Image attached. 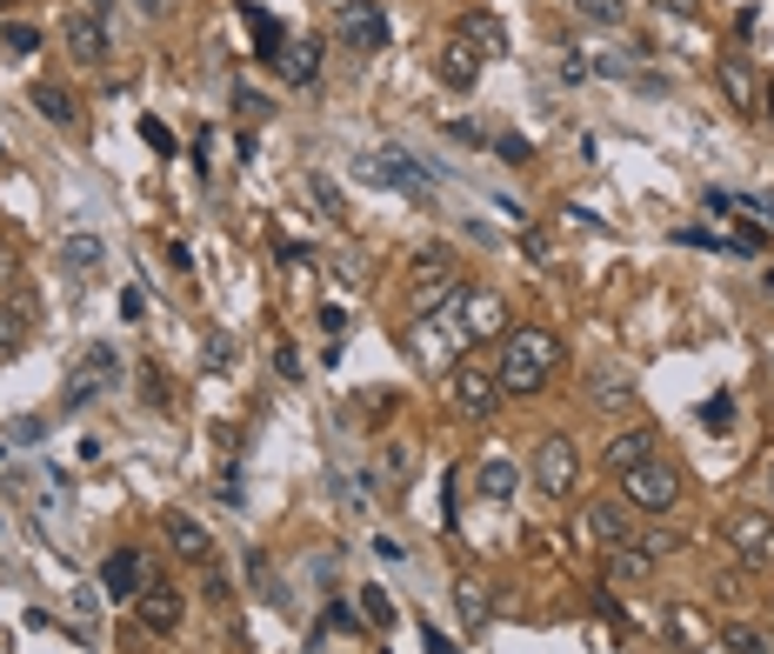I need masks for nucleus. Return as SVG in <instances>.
Segmentation results:
<instances>
[{"instance_id": "1", "label": "nucleus", "mask_w": 774, "mask_h": 654, "mask_svg": "<svg viewBox=\"0 0 774 654\" xmlns=\"http://www.w3.org/2000/svg\"><path fill=\"white\" fill-rule=\"evenodd\" d=\"M555 361H561V341H555L548 328H515V334L501 341L494 381H501V394H535V388H548Z\"/></svg>"}, {"instance_id": "2", "label": "nucleus", "mask_w": 774, "mask_h": 654, "mask_svg": "<svg viewBox=\"0 0 774 654\" xmlns=\"http://www.w3.org/2000/svg\"><path fill=\"white\" fill-rule=\"evenodd\" d=\"M621 488H628V508H641V515H668V508L682 501V468H668V461L655 455V461L628 468Z\"/></svg>"}, {"instance_id": "3", "label": "nucleus", "mask_w": 774, "mask_h": 654, "mask_svg": "<svg viewBox=\"0 0 774 654\" xmlns=\"http://www.w3.org/2000/svg\"><path fill=\"white\" fill-rule=\"evenodd\" d=\"M575 481H581V455H575V441H568V435H541V448H535V488H541L548 501H568Z\"/></svg>"}, {"instance_id": "4", "label": "nucleus", "mask_w": 774, "mask_h": 654, "mask_svg": "<svg viewBox=\"0 0 774 654\" xmlns=\"http://www.w3.org/2000/svg\"><path fill=\"white\" fill-rule=\"evenodd\" d=\"M408 281H414V314H434L441 301H454V294H461V267H454L441 247H421Z\"/></svg>"}, {"instance_id": "5", "label": "nucleus", "mask_w": 774, "mask_h": 654, "mask_svg": "<svg viewBox=\"0 0 774 654\" xmlns=\"http://www.w3.org/2000/svg\"><path fill=\"white\" fill-rule=\"evenodd\" d=\"M334 40L354 47V53H381L388 47V7L381 0H347L334 13Z\"/></svg>"}, {"instance_id": "6", "label": "nucleus", "mask_w": 774, "mask_h": 654, "mask_svg": "<svg viewBox=\"0 0 774 654\" xmlns=\"http://www.w3.org/2000/svg\"><path fill=\"white\" fill-rule=\"evenodd\" d=\"M67 53L80 60V67H107L114 60V40H107V13H94V7H74L67 13Z\"/></svg>"}, {"instance_id": "7", "label": "nucleus", "mask_w": 774, "mask_h": 654, "mask_svg": "<svg viewBox=\"0 0 774 654\" xmlns=\"http://www.w3.org/2000/svg\"><path fill=\"white\" fill-rule=\"evenodd\" d=\"M454 301H461V308H454V321H461V334H468V341H494V334L508 328V301H501L494 287H461Z\"/></svg>"}, {"instance_id": "8", "label": "nucleus", "mask_w": 774, "mask_h": 654, "mask_svg": "<svg viewBox=\"0 0 774 654\" xmlns=\"http://www.w3.org/2000/svg\"><path fill=\"white\" fill-rule=\"evenodd\" d=\"M715 80H722V94H728V107L735 114H762V74H755V60L748 53H728V60H715Z\"/></svg>"}, {"instance_id": "9", "label": "nucleus", "mask_w": 774, "mask_h": 654, "mask_svg": "<svg viewBox=\"0 0 774 654\" xmlns=\"http://www.w3.org/2000/svg\"><path fill=\"white\" fill-rule=\"evenodd\" d=\"M368 180H394L401 194H414V201H428V174H421V160L408 154V147H388V154H368V160H354Z\"/></svg>"}, {"instance_id": "10", "label": "nucleus", "mask_w": 774, "mask_h": 654, "mask_svg": "<svg viewBox=\"0 0 774 654\" xmlns=\"http://www.w3.org/2000/svg\"><path fill=\"white\" fill-rule=\"evenodd\" d=\"M180 615H187V602H180V588H167V582H147L140 602H134V622H140L147 635H174Z\"/></svg>"}, {"instance_id": "11", "label": "nucleus", "mask_w": 774, "mask_h": 654, "mask_svg": "<svg viewBox=\"0 0 774 654\" xmlns=\"http://www.w3.org/2000/svg\"><path fill=\"white\" fill-rule=\"evenodd\" d=\"M581 535L601 541V548H635V515H628V501H595V508L581 515Z\"/></svg>"}, {"instance_id": "12", "label": "nucleus", "mask_w": 774, "mask_h": 654, "mask_svg": "<svg viewBox=\"0 0 774 654\" xmlns=\"http://www.w3.org/2000/svg\"><path fill=\"white\" fill-rule=\"evenodd\" d=\"M494 401H501V381H494L488 368H454V408H461L468 421H488Z\"/></svg>"}, {"instance_id": "13", "label": "nucleus", "mask_w": 774, "mask_h": 654, "mask_svg": "<svg viewBox=\"0 0 774 654\" xmlns=\"http://www.w3.org/2000/svg\"><path fill=\"white\" fill-rule=\"evenodd\" d=\"M160 535H167V548H174L180 562H214V535H207L187 508H167V515H160Z\"/></svg>"}, {"instance_id": "14", "label": "nucleus", "mask_w": 774, "mask_h": 654, "mask_svg": "<svg viewBox=\"0 0 774 654\" xmlns=\"http://www.w3.org/2000/svg\"><path fill=\"white\" fill-rule=\"evenodd\" d=\"M140 588H147V568H140V555H134V548H120V555H107V562H100V595H107V602H127V608H134V602H140Z\"/></svg>"}, {"instance_id": "15", "label": "nucleus", "mask_w": 774, "mask_h": 654, "mask_svg": "<svg viewBox=\"0 0 774 654\" xmlns=\"http://www.w3.org/2000/svg\"><path fill=\"white\" fill-rule=\"evenodd\" d=\"M728 541H735V562H742V568H768L774 521L768 515H735V521H728Z\"/></svg>"}, {"instance_id": "16", "label": "nucleus", "mask_w": 774, "mask_h": 654, "mask_svg": "<svg viewBox=\"0 0 774 654\" xmlns=\"http://www.w3.org/2000/svg\"><path fill=\"white\" fill-rule=\"evenodd\" d=\"M454 33H461V40H468L481 60H508V27H501L488 7H468V13L454 20Z\"/></svg>"}, {"instance_id": "17", "label": "nucleus", "mask_w": 774, "mask_h": 654, "mask_svg": "<svg viewBox=\"0 0 774 654\" xmlns=\"http://www.w3.org/2000/svg\"><path fill=\"white\" fill-rule=\"evenodd\" d=\"M434 74H441V87H454V94H474V80H481V53H474L461 33H448V40H441V60H434Z\"/></svg>"}, {"instance_id": "18", "label": "nucleus", "mask_w": 774, "mask_h": 654, "mask_svg": "<svg viewBox=\"0 0 774 654\" xmlns=\"http://www.w3.org/2000/svg\"><path fill=\"white\" fill-rule=\"evenodd\" d=\"M274 67H281L287 87H314V74H321V40H314V33H294V40L274 53Z\"/></svg>"}, {"instance_id": "19", "label": "nucleus", "mask_w": 774, "mask_h": 654, "mask_svg": "<svg viewBox=\"0 0 774 654\" xmlns=\"http://www.w3.org/2000/svg\"><path fill=\"white\" fill-rule=\"evenodd\" d=\"M468 334H461V321L441 308V314H421V334H414V348H421V361H454V348H461Z\"/></svg>"}, {"instance_id": "20", "label": "nucleus", "mask_w": 774, "mask_h": 654, "mask_svg": "<svg viewBox=\"0 0 774 654\" xmlns=\"http://www.w3.org/2000/svg\"><path fill=\"white\" fill-rule=\"evenodd\" d=\"M33 341V301H7L0 294V361H13Z\"/></svg>"}, {"instance_id": "21", "label": "nucleus", "mask_w": 774, "mask_h": 654, "mask_svg": "<svg viewBox=\"0 0 774 654\" xmlns=\"http://www.w3.org/2000/svg\"><path fill=\"white\" fill-rule=\"evenodd\" d=\"M60 267L80 274V281L100 274V267H107V241H100V234H67V241H60Z\"/></svg>"}, {"instance_id": "22", "label": "nucleus", "mask_w": 774, "mask_h": 654, "mask_svg": "<svg viewBox=\"0 0 774 654\" xmlns=\"http://www.w3.org/2000/svg\"><path fill=\"white\" fill-rule=\"evenodd\" d=\"M601 461H608L615 475H628V468H641V461H655V428H628V435H615Z\"/></svg>"}, {"instance_id": "23", "label": "nucleus", "mask_w": 774, "mask_h": 654, "mask_svg": "<svg viewBox=\"0 0 774 654\" xmlns=\"http://www.w3.org/2000/svg\"><path fill=\"white\" fill-rule=\"evenodd\" d=\"M27 100H33V114H40V120H53V127H74V114H80V107H74V94H67V87H53V80H33V87H27Z\"/></svg>"}, {"instance_id": "24", "label": "nucleus", "mask_w": 774, "mask_h": 654, "mask_svg": "<svg viewBox=\"0 0 774 654\" xmlns=\"http://www.w3.org/2000/svg\"><path fill=\"white\" fill-rule=\"evenodd\" d=\"M474 481H481V488H474L481 501H494V508H501V501H515V468H508L501 455H488V461L474 468Z\"/></svg>"}, {"instance_id": "25", "label": "nucleus", "mask_w": 774, "mask_h": 654, "mask_svg": "<svg viewBox=\"0 0 774 654\" xmlns=\"http://www.w3.org/2000/svg\"><path fill=\"white\" fill-rule=\"evenodd\" d=\"M241 562H247V582H254V595H261L267 608H281V602H287V588L274 582V562H267V548H247Z\"/></svg>"}, {"instance_id": "26", "label": "nucleus", "mask_w": 774, "mask_h": 654, "mask_svg": "<svg viewBox=\"0 0 774 654\" xmlns=\"http://www.w3.org/2000/svg\"><path fill=\"white\" fill-rule=\"evenodd\" d=\"M588 401H595V408H615V414H628V408H635L641 394H635V381H615V374H595V381H588Z\"/></svg>"}, {"instance_id": "27", "label": "nucleus", "mask_w": 774, "mask_h": 654, "mask_svg": "<svg viewBox=\"0 0 774 654\" xmlns=\"http://www.w3.org/2000/svg\"><path fill=\"white\" fill-rule=\"evenodd\" d=\"M608 575H615V582H648V575H655V555H648V548H608Z\"/></svg>"}, {"instance_id": "28", "label": "nucleus", "mask_w": 774, "mask_h": 654, "mask_svg": "<svg viewBox=\"0 0 774 654\" xmlns=\"http://www.w3.org/2000/svg\"><path fill=\"white\" fill-rule=\"evenodd\" d=\"M454 608H461V622H468L474 635L488 628V588H481V582H461V588H454Z\"/></svg>"}, {"instance_id": "29", "label": "nucleus", "mask_w": 774, "mask_h": 654, "mask_svg": "<svg viewBox=\"0 0 774 654\" xmlns=\"http://www.w3.org/2000/svg\"><path fill=\"white\" fill-rule=\"evenodd\" d=\"M307 194H314V207H321L327 221H347V201H341V187H334L327 174H307Z\"/></svg>"}, {"instance_id": "30", "label": "nucleus", "mask_w": 774, "mask_h": 654, "mask_svg": "<svg viewBox=\"0 0 774 654\" xmlns=\"http://www.w3.org/2000/svg\"><path fill=\"white\" fill-rule=\"evenodd\" d=\"M334 274H341L347 294H361V287H368V254H361V247H341V254H334Z\"/></svg>"}, {"instance_id": "31", "label": "nucleus", "mask_w": 774, "mask_h": 654, "mask_svg": "<svg viewBox=\"0 0 774 654\" xmlns=\"http://www.w3.org/2000/svg\"><path fill=\"white\" fill-rule=\"evenodd\" d=\"M74 374H94V381H114V374H120V361H114V348H100V341H94V348H80V368H74Z\"/></svg>"}, {"instance_id": "32", "label": "nucleus", "mask_w": 774, "mask_h": 654, "mask_svg": "<svg viewBox=\"0 0 774 654\" xmlns=\"http://www.w3.org/2000/svg\"><path fill=\"white\" fill-rule=\"evenodd\" d=\"M722 642H728L735 654H774V635H762V628H742V622H735V628H722Z\"/></svg>"}, {"instance_id": "33", "label": "nucleus", "mask_w": 774, "mask_h": 654, "mask_svg": "<svg viewBox=\"0 0 774 654\" xmlns=\"http://www.w3.org/2000/svg\"><path fill=\"white\" fill-rule=\"evenodd\" d=\"M488 147H494L501 160H515V167H528V160H535V147H528L521 134H488Z\"/></svg>"}, {"instance_id": "34", "label": "nucleus", "mask_w": 774, "mask_h": 654, "mask_svg": "<svg viewBox=\"0 0 774 654\" xmlns=\"http://www.w3.org/2000/svg\"><path fill=\"white\" fill-rule=\"evenodd\" d=\"M361 615H368L374 628H394V602H388L381 588H361Z\"/></svg>"}, {"instance_id": "35", "label": "nucleus", "mask_w": 774, "mask_h": 654, "mask_svg": "<svg viewBox=\"0 0 774 654\" xmlns=\"http://www.w3.org/2000/svg\"><path fill=\"white\" fill-rule=\"evenodd\" d=\"M247 27H254V40H261V53L274 60V53H281V33H274V20H267L261 7H247Z\"/></svg>"}, {"instance_id": "36", "label": "nucleus", "mask_w": 774, "mask_h": 654, "mask_svg": "<svg viewBox=\"0 0 774 654\" xmlns=\"http://www.w3.org/2000/svg\"><path fill=\"white\" fill-rule=\"evenodd\" d=\"M227 361H234V341H227V334H207V348H200V368H207V374H221Z\"/></svg>"}, {"instance_id": "37", "label": "nucleus", "mask_w": 774, "mask_h": 654, "mask_svg": "<svg viewBox=\"0 0 774 654\" xmlns=\"http://www.w3.org/2000/svg\"><path fill=\"white\" fill-rule=\"evenodd\" d=\"M0 40H7V53H33V47H40L33 27H0Z\"/></svg>"}, {"instance_id": "38", "label": "nucleus", "mask_w": 774, "mask_h": 654, "mask_svg": "<svg viewBox=\"0 0 774 654\" xmlns=\"http://www.w3.org/2000/svg\"><path fill=\"white\" fill-rule=\"evenodd\" d=\"M100 388H107V381H94V374H74V388H67V408H87Z\"/></svg>"}, {"instance_id": "39", "label": "nucleus", "mask_w": 774, "mask_h": 654, "mask_svg": "<svg viewBox=\"0 0 774 654\" xmlns=\"http://www.w3.org/2000/svg\"><path fill=\"white\" fill-rule=\"evenodd\" d=\"M408 475H414V448H408V441H401V448H394V455H388V481H394V488H401V481H408Z\"/></svg>"}, {"instance_id": "40", "label": "nucleus", "mask_w": 774, "mask_h": 654, "mask_svg": "<svg viewBox=\"0 0 774 654\" xmlns=\"http://www.w3.org/2000/svg\"><path fill=\"white\" fill-rule=\"evenodd\" d=\"M274 374H281V381H294V374H301V354H294L287 341H274Z\"/></svg>"}, {"instance_id": "41", "label": "nucleus", "mask_w": 774, "mask_h": 654, "mask_svg": "<svg viewBox=\"0 0 774 654\" xmlns=\"http://www.w3.org/2000/svg\"><path fill=\"white\" fill-rule=\"evenodd\" d=\"M321 328H327V341H334V348L347 341V314H341V308H321Z\"/></svg>"}, {"instance_id": "42", "label": "nucleus", "mask_w": 774, "mask_h": 654, "mask_svg": "<svg viewBox=\"0 0 774 654\" xmlns=\"http://www.w3.org/2000/svg\"><path fill=\"white\" fill-rule=\"evenodd\" d=\"M728 421H735V394H715L708 401V428H728Z\"/></svg>"}, {"instance_id": "43", "label": "nucleus", "mask_w": 774, "mask_h": 654, "mask_svg": "<svg viewBox=\"0 0 774 654\" xmlns=\"http://www.w3.org/2000/svg\"><path fill=\"white\" fill-rule=\"evenodd\" d=\"M7 435H13V441H20V448H33V441H40V414H20V421H13V428H7Z\"/></svg>"}, {"instance_id": "44", "label": "nucleus", "mask_w": 774, "mask_h": 654, "mask_svg": "<svg viewBox=\"0 0 774 654\" xmlns=\"http://www.w3.org/2000/svg\"><path fill=\"white\" fill-rule=\"evenodd\" d=\"M421 642H428V654H461L448 635H441V628H434V622H421Z\"/></svg>"}, {"instance_id": "45", "label": "nucleus", "mask_w": 774, "mask_h": 654, "mask_svg": "<svg viewBox=\"0 0 774 654\" xmlns=\"http://www.w3.org/2000/svg\"><path fill=\"white\" fill-rule=\"evenodd\" d=\"M234 100H241V114H254V120H267V100H261L254 87H234Z\"/></svg>"}, {"instance_id": "46", "label": "nucleus", "mask_w": 774, "mask_h": 654, "mask_svg": "<svg viewBox=\"0 0 774 654\" xmlns=\"http://www.w3.org/2000/svg\"><path fill=\"white\" fill-rule=\"evenodd\" d=\"M655 7H662L668 20H695V13H702V0H655Z\"/></svg>"}, {"instance_id": "47", "label": "nucleus", "mask_w": 774, "mask_h": 654, "mask_svg": "<svg viewBox=\"0 0 774 654\" xmlns=\"http://www.w3.org/2000/svg\"><path fill=\"white\" fill-rule=\"evenodd\" d=\"M140 134H147V147H160V154H167V147H174V134H167V127H160V120H147V127H140Z\"/></svg>"}, {"instance_id": "48", "label": "nucleus", "mask_w": 774, "mask_h": 654, "mask_svg": "<svg viewBox=\"0 0 774 654\" xmlns=\"http://www.w3.org/2000/svg\"><path fill=\"white\" fill-rule=\"evenodd\" d=\"M140 308H147V294H140V287H127V294H120V314H127V321H140Z\"/></svg>"}, {"instance_id": "49", "label": "nucleus", "mask_w": 774, "mask_h": 654, "mask_svg": "<svg viewBox=\"0 0 774 654\" xmlns=\"http://www.w3.org/2000/svg\"><path fill=\"white\" fill-rule=\"evenodd\" d=\"M13 274H20V261H13V247L0 241V287H13Z\"/></svg>"}, {"instance_id": "50", "label": "nucleus", "mask_w": 774, "mask_h": 654, "mask_svg": "<svg viewBox=\"0 0 774 654\" xmlns=\"http://www.w3.org/2000/svg\"><path fill=\"white\" fill-rule=\"evenodd\" d=\"M588 13L595 20H621V0H588Z\"/></svg>"}, {"instance_id": "51", "label": "nucleus", "mask_w": 774, "mask_h": 654, "mask_svg": "<svg viewBox=\"0 0 774 654\" xmlns=\"http://www.w3.org/2000/svg\"><path fill=\"white\" fill-rule=\"evenodd\" d=\"M134 7H140L147 20H160V13H174V0H134Z\"/></svg>"}, {"instance_id": "52", "label": "nucleus", "mask_w": 774, "mask_h": 654, "mask_svg": "<svg viewBox=\"0 0 774 654\" xmlns=\"http://www.w3.org/2000/svg\"><path fill=\"white\" fill-rule=\"evenodd\" d=\"M80 7H94V13H107V7H114V0H80Z\"/></svg>"}, {"instance_id": "53", "label": "nucleus", "mask_w": 774, "mask_h": 654, "mask_svg": "<svg viewBox=\"0 0 774 654\" xmlns=\"http://www.w3.org/2000/svg\"><path fill=\"white\" fill-rule=\"evenodd\" d=\"M768 495H774V461H768Z\"/></svg>"}, {"instance_id": "54", "label": "nucleus", "mask_w": 774, "mask_h": 654, "mask_svg": "<svg viewBox=\"0 0 774 654\" xmlns=\"http://www.w3.org/2000/svg\"><path fill=\"white\" fill-rule=\"evenodd\" d=\"M768 107H774V80H768Z\"/></svg>"}]
</instances>
